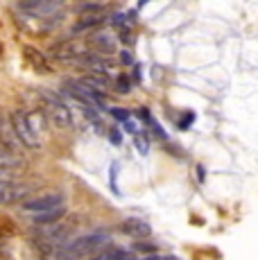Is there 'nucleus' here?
<instances>
[{"mask_svg": "<svg viewBox=\"0 0 258 260\" xmlns=\"http://www.w3.org/2000/svg\"><path fill=\"white\" fill-rule=\"evenodd\" d=\"M12 129H14V134L18 136V141L25 145V147H29V149L41 147L39 136H37V127H34L32 120H29L23 111H14L12 113Z\"/></svg>", "mask_w": 258, "mask_h": 260, "instance_id": "nucleus-1", "label": "nucleus"}, {"mask_svg": "<svg viewBox=\"0 0 258 260\" xmlns=\"http://www.w3.org/2000/svg\"><path fill=\"white\" fill-rule=\"evenodd\" d=\"M46 100H48V116H50L54 127L71 129L73 127V113H71V109H68V104L61 102L57 95H50V93H46Z\"/></svg>", "mask_w": 258, "mask_h": 260, "instance_id": "nucleus-2", "label": "nucleus"}, {"mask_svg": "<svg viewBox=\"0 0 258 260\" xmlns=\"http://www.w3.org/2000/svg\"><path fill=\"white\" fill-rule=\"evenodd\" d=\"M63 197L59 192H50V194H41V197H32L27 202H23L21 211L27 215H37V213H48L54 208H63Z\"/></svg>", "mask_w": 258, "mask_h": 260, "instance_id": "nucleus-3", "label": "nucleus"}, {"mask_svg": "<svg viewBox=\"0 0 258 260\" xmlns=\"http://www.w3.org/2000/svg\"><path fill=\"white\" fill-rule=\"evenodd\" d=\"M29 186L21 181H12V183H0V206H12L25 199L27 202Z\"/></svg>", "mask_w": 258, "mask_h": 260, "instance_id": "nucleus-4", "label": "nucleus"}, {"mask_svg": "<svg viewBox=\"0 0 258 260\" xmlns=\"http://www.w3.org/2000/svg\"><path fill=\"white\" fill-rule=\"evenodd\" d=\"M82 48L77 46L75 41H61V43H54L48 52V57L59 59V61H79L82 59Z\"/></svg>", "mask_w": 258, "mask_h": 260, "instance_id": "nucleus-5", "label": "nucleus"}, {"mask_svg": "<svg viewBox=\"0 0 258 260\" xmlns=\"http://www.w3.org/2000/svg\"><path fill=\"white\" fill-rule=\"evenodd\" d=\"M118 229H120L125 236H132V238H138V240H145V238L152 236V226L145 222V219H141V217H127V219H122Z\"/></svg>", "mask_w": 258, "mask_h": 260, "instance_id": "nucleus-6", "label": "nucleus"}, {"mask_svg": "<svg viewBox=\"0 0 258 260\" xmlns=\"http://www.w3.org/2000/svg\"><path fill=\"white\" fill-rule=\"evenodd\" d=\"M21 9H25V12L34 14V16H50V14H54L59 9V3H37V0H32V3H21L18 5Z\"/></svg>", "mask_w": 258, "mask_h": 260, "instance_id": "nucleus-7", "label": "nucleus"}, {"mask_svg": "<svg viewBox=\"0 0 258 260\" xmlns=\"http://www.w3.org/2000/svg\"><path fill=\"white\" fill-rule=\"evenodd\" d=\"M91 43H93V48L100 50L102 57H107V54H111L116 50V39L109 32H98L95 37H91Z\"/></svg>", "mask_w": 258, "mask_h": 260, "instance_id": "nucleus-8", "label": "nucleus"}, {"mask_svg": "<svg viewBox=\"0 0 258 260\" xmlns=\"http://www.w3.org/2000/svg\"><path fill=\"white\" fill-rule=\"evenodd\" d=\"M102 23H104V14H88V16H82L75 25H73V34L86 32V29H93Z\"/></svg>", "mask_w": 258, "mask_h": 260, "instance_id": "nucleus-9", "label": "nucleus"}, {"mask_svg": "<svg viewBox=\"0 0 258 260\" xmlns=\"http://www.w3.org/2000/svg\"><path fill=\"white\" fill-rule=\"evenodd\" d=\"M61 217H63V208H54V211H48V213H37V215H32L29 219H32L37 226H48V224H57Z\"/></svg>", "mask_w": 258, "mask_h": 260, "instance_id": "nucleus-10", "label": "nucleus"}, {"mask_svg": "<svg viewBox=\"0 0 258 260\" xmlns=\"http://www.w3.org/2000/svg\"><path fill=\"white\" fill-rule=\"evenodd\" d=\"M23 166V158L18 154H14L12 149H7L5 145H0V168H7V170H14V168H21Z\"/></svg>", "mask_w": 258, "mask_h": 260, "instance_id": "nucleus-11", "label": "nucleus"}, {"mask_svg": "<svg viewBox=\"0 0 258 260\" xmlns=\"http://www.w3.org/2000/svg\"><path fill=\"white\" fill-rule=\"evenodd\" d=\"M98 260H138V258L134 256L132 251L122 249V247H111V249H107L104 253H100Z\"/></svg>", "mask_w": 258, "mask_h": 260, "instance_id": "nucleus-12", "label": "nucleus"}, {"mask_svg": "<svg viewBox=\"0 0 258 260\" xmlns=\"http://www.w3.org/2000/svg\"><path fill=\"white\" fill-rule=\"evenodd\" d=\"M25 54H27V61H32L34 66L39 68V71H48V66H46V59H43V54L39 52V50L27 48V50H25Z\"/></svg>", "mask_w": 258, "mask_h": 260, "instance_id": "nucleus-13", "label": "nucleus"}, {"mask_svg": "<svg viewBox=\"0 0 258 260\" xmlns=\"http://www.w3.org/2000/svg\"><path fill=\"white\" fill-rule=\"evenodd\" d=\"M77 12L82 16H88V14H104V5L100 3H82L77 5Z\"/></svg>", "mask_w": 258, "mask_h": 260, "instance_id": "nucleus-14", "label": "nucleus"}, {"mask_svg": "<svg viewBox=\"0 0 258 260\" xmlns=\"http://www.w3.org/2000/svg\"><path fill=\"white\" fill-rule=\"evenodd\" d=\"M134 145H136V149L141 154H147L150 152V141H147L145 134H138V136H134Z\"/></svg>", "mask_w": 258, "mask_h": 260, "instance_id": "nucleus-15", "label": "nucleus"}, {"mask_svg": "<svg viewBox=\"0 0 258 260\" xmlns=\"http://www.w3.org/2000/svg\"><path fill=\"white\" fill-rule=\"evenodd\" d=\"M111 116L116 118V120H120V122H127L129 118H132V113L127 111V109H120V107H113L111 109Z\"/></svg>", "mask_w": 258, "mask_h": 260, "instance_id": "nucleus-16", "label": "nucleus"}, {"mask_svg": "<svg viewBox=\"0 0 258 260\" xmlns=\"http://www.w3.org/2000/svg\"><path fill=\"white\" fill-rule=\"evenodd\" d=\"M116 88H118V93H129V77L127 75H118L116 77Z\"/></svg>", "mask_w": 258, "mask_h": 260, "instance_id": "nucleus-17", "label": "nucleus"}, {"mask_svg": "<svg viewBox=\"0 0 258 260\" xmlns=\"http://www.w3.org/2000/svg\"><path fill=\"white\" fill-rule=\"evenodd\" d=\"M12 181H16V174H14V170L0 168V183H12Z\"/></svg>", "mask_w": 258, "mask_h": 260, "instance_id": "nucleus-18", "label": "nucleus"}, {"mask_svg": "<svg viewBox=\"0 0 258 260\" xmlns=\"http://www.w3.org/2000/svg\"><path fill=\"white\" fill-rule=\"evenodd\" d=\"M192 122H195V113H192V111H186V113L181 116V120H179V129H188Z\"/></svg>", "mask_w": 258, "mask_h": 260, "instance_id": "nucleus-19", "label": "nucleus"}, {"mask_svg": "<svg viewBox=\"0 0 258 260\" xmlns=\"http://www.w3.org/2000/svg\"><path fill=\"white\" fill-rule=\"evenodd\" d=\"M107 134H109V138H111L113 145H120L122 143V134H120V129H118V127H111Z\"/></svg>", "mask_w": 258, "mask_h": 260, "instance_id": "nucleus-20", "label": "nucleus"}, {"mask_svg": "<svg viewBox=\"0 0 258 260\" xmlns=\"http://www.w3.org/2000/svg\"><path fill=\"white\" fill-rule=\"evenodd\" d=\"M122 127H125V132L134 134V136H138V124H136V120H132V118H129L127 122H122Z\"/></svg>", "mask_w": 258, "mask_h": 260, "instance_id": "nucleus-21", "label": "nucleus"}, {"mask_svg": "<svg viewBox=\"0 0 258 260\" xmlns=\"http://www.w3.org/2000/svg\"><path fill=\"white\" fill-rule=\"evenodd\" d=\"M134 249H136V251H152V253L156 251L154 244H147V242H136V247H134Z\"/></svg>", "mask_w": 258, "mask_h": 260, "instance_id": "nucleus-22", "label": "nucleus"}, {"mask_svg": "<svg viewBox=\"0 0 258 260\" xmlns=\"http://www.w3.org/2000/svg\"><path fill=\"white\" fill-rule=\"evenodd\" d=\"M120 61L125 63V66H132V63H134V57H132V52H129V50H122V52H120Z\"/></svg>", "mask_w": 258, "mask_h": 260, "instance_id": "nucleus-23", "label": "nucleus"}, {"mask_svg": "<svg viewBox=\"0 0 258 260\" xmlns=\"http://www.w3.org/2000/svg\"><path fill=\"white\" fill-rule=\"evenodd\" d=\"M143 260H177V258L166 256V253H152V256H147V258H143Z\"/></svg>", "mask_w": 258, "mask_h": 260, "instance_id": "nucleus-24", "label": "nucleus"}, {"mask_svg": "<svg viewBox=\"0 0 258 260\" xmlns=\"http://www.w3.org/2000/svg\"><path fill=\"white\" fill-rule=\"evenodd\" d=\"M120 39H122V41H132V32H129L127 25H125V27H120Z\"/></svg>", "mask_w": 258, "mask_h": 260, "instance_id": "nucleus-25", "label": "nucleus"}, {"mask_svg": "<svg viewBox=\"0 0 258 260\" xmlns=\"http://www.w3.org/2000/svg\"><path fill=\"white\" fill-rule=\"evenodd\" d=\"M134 79H143V73H141V66H136V71H134Z\"/></svg>", "mask_w": 258, "mask_h": 260, "instance_id": "nucleus-26", "label": "nucleus"}, {"mask_svg": "<svg viewBox=\"0 0 258 260\" xmlns=\"http://www.w3.org/2000/svg\"><path fill=\"white\" fill-rule=\"evenodd\" d=\"M43 260H61V258H57V256H50V258H43Z\"/></svg>", "mask_w": 258, "mask_h": 260, "instance_id": "nucleus-27", "label": "nucleus"}]
</instances>
